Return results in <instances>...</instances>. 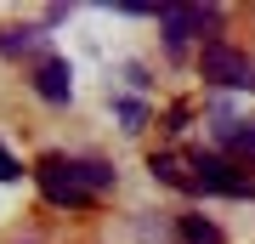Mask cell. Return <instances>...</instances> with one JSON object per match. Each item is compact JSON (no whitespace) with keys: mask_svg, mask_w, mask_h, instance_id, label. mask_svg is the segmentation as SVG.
I'll use <instances>...</instances> for the list:
<instances>
[{"mask_svg":"<svg viewBox=\"0 0 255 244\" xmlns=\"http://www.w3.org/2000/svg\"><path fill=\"white\" fill-rule=\"evenodd\" d=\"M34 176H40V193H46L51 205H85V199H91V188H85V176H80V159L46 154L34 165Z\"/></svg>","mask_w":255,"mask_h":244,"instance_id":"cell-1","label":"cell"},{"mask_svg":"<svg viewBox=\"0 0 255 244\" xmlns=\"http://www.w3.org/2000/svg\"><path fill=\"white\" fill-rule=\"evenodd\" d=\"M199 68H204V80H216L227 91H255V63L244 51H233V45H221V40H210L199 51Z\"/></svg>","mask_w":255,"mask_h":244,"instance_id":"cell-2","label":"cell"},{"mask_svg":"<svg viewBox=\"0 0 255 244\" xmlns=\"http://www.w3.org/2000/svg\"><path fill=\"white\" fill-rule=\"evenodd\" d=\"M193 193H227V199H250L255 182L238 176L221 154H199V159H193Z\"/></svg>","mask_w":255,"mask_h":244,"instance_id":"cell-3","label":"cell"},{"mask_svg":"<svg viewBox=\"0 0 255 244\" xmlns=\"http://www.w3.org/2000/svg\"><path fill=\"white\" fill-rule=\"evenodd\" d=\"M221 11L216 6H159V28L164 40H170V51H182L193 34H204V28H216Z\"/></svg>","mask_w":255,"mask_h":244,"instance_id":"cell-4","label":"cell"},{"mask_svg":"<svg viewBox=\"0 0 255 244\" xmlns=\"http://www.w3.org/2000/svg\"><path fill=\"white\" fill-rule=\"evenodd\" d=\"M34 91L46 102H68L74 97V68H68V57H46V63L34 68Z\"/></svg>","mask_w":255,"mask_h":244,"instance_id":"cell-5","label":"cell"},{"mask_svg":"<svg viewBox=\"0 0 255 244\" xmlns=\"http://www.w3.org/2000/svg\"><path fill=\"white\" fill-rule=\"evenodd\" d=\"M216 142L238 159H255V119H238V114H216Z\"/></svg>","mask_w":255,"mask_h":244,"instance_id":"cell-6","label":"cell"},{"mask_svg":"<svg viewBox=\"0 0 255 244\" xmlns=\"http://www.w3.org/2000/svg\"><path fill=\"white\" fill-rule=\"evenodd\" d=\"M147 171H153L159 182H170V188H187V193H193V176L182 171V159H176V154H153V159H147Z\"/></svg>","mask_w":255,"mask_h":244,"instance_id":"cell-7","label":"cell"},{"mask_svg":"<svg viewBox=\"0 0 255 244\" xmlns=\"http://www.w3.org/2000/svg\"><path fill=\"white\" fill-rule=\"evenodd\" d=\"M40 28H6V34H0V51L6 57H17V51H40Z\"/></svg>","mask_w":255,"mask_h":244,"instance_id":"cell-8","label":"cell"},{"mask_svg":"<svg viewBox=\"0 0 255 244\" xmlns=\"http://www.w3.org/2000/svg\"><path fill=\"white\" fill-rule=\"evenodd\" d=\"M182 239L187 244H221V227L204 222V216H182Z\"/></svg>","mask_w":255,"mask_h":244,"instance_id":"cell-9","label":"cell"},{"mask_svg":"<svg viewBox=\"0 0 255 244\" xmlns=\"http://www.w3.org/2000/svg\"><path fill=\"white\" fill-rule=\"evenodd\" d=\"M114 114H119V125H125V131H142V125H147V108H142V102H130V97H119Z\"/></svg>","mask_w":255,"mask_h":244,"instance_id":"cell-10","label":"cell"},{"mask_svg":"<svg viewBox=\"0 0 255 244\" xmlns=\"http://www.w3.org/2000/svg\"><path fill=\"white\" fill-rule=\"evenodd\" d=\"M17 176H23V165H17V159H11V154H6V148H0V182H17Z\"/></svg>","mask_w":255,"mask_h":244,"instance_id":"cell-11","label":"cell"}]
</instances>
